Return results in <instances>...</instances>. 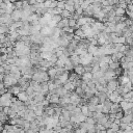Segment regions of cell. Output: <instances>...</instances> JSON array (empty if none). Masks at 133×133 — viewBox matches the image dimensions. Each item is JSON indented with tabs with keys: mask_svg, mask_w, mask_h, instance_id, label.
Here are the masks:
<instances>
[{
	"mask_svg": "<svg viewBox=\"0 0 133 133\" xmlns=\"http://www.w3.org/2000/svg\"><path fill=\"white\" fill-rule=\"evenodd\" d=\"M2 112L4 113L5 115H8V113L10 112V107H3V109H2Z\"/></svg>",
	"mask_w": 133,
	"mask_h": 133,
	"instance_id": "1f68e13d",
	"label": "cell"
},
{
	"mask_svg": "<svg viewBox=\"0 0 133 133\" xmlns=\"http://www.w3.org/2000/svg\"><path fill=\"white\" fill-rule=\"evenodd\" d=\"M123 113H124V115H131L132 114V109L125 110V111H123Z\"/></svg>",
	"mask_w": 133,
	"mask_h": 133,
	"instance_id": "f35d334b",
	"label": "cell"
},
{
	"mask_svg": "<svg viewBox=\"0 0 133 133\" xmlns=\"http://www.w3.org/2000/svg\"><path fill=\"white\" fill-rule=\"evenodd\" d=\"M47 74L49 76V78H50V80H54L55 75H56V68H55V66H52V68L48 69Z\"/></svg>",
	"mask_w": 133,
	"mask_h": 133,
	"instance_id": "ba28073f",
	"label": "cell"
},
{
	"mask_svg": "<svg viewBox=\"0 0 133 133\" xmlns=\"http://www.w3.org/2000/svg\"><path fill=\"white\" fill-rule=\"evenodd\" d=\"M85 123L89 124V125H90V126H95V125H96V121L94 120L93 118H86Z\"/></svg>",
	"mask_w": 133,
	"mask_h": 133,
	"instance_id": "cb8c5ba5",
	"label": "cell"
},
{
	"mask_svg": "<svg viewBox=\"0 0 133 133\" xmlns=\"http://www.w3.org/2000/svg\"><path fill=\"white\" fill-rule=\"evenodd\" d=\"M65 5H66V2L65 1H57V6H56V7L62 10V9L65 8Z\"/></svg>",
	"mask_w": 133,
	"mask_h": 133,
	"instance_id": "4316f807",
	"label": "cell"
},
{
	"mask_svg": "<svg viewBox=\"0 0 133 133\" xmlns=\"http://www.w3.org/2000/svg\"><path fill=\"white\" fill-rule=\"evenodd\" d=\"M38 18H40V17H38V16L37 15V14H31V15L28 17V18H27V22H28V23L30 24V23L34 22V21H37Z\"/></svg>",
	"mask_w": 133,
	"mask_h": 133,
	"instance_id": "e0dca14e",
	"label": "cell"
},
{
	"mask_svg": "<svg viewBox=\"0 0 133 133\" xmlns=\"http://www.w3.org/2000/svg\"><path fill=\"white\" fill-rule=\"evenodd\" d=\"M80 87L82 89V90H84L86 87H87V85H86V82H84V81H82V83H81V85H80Z\"/></svg>",
	"mask_w": 133,
	"mask_h": 133,
	"instance_id": "60d3db41",
	"label": "cell"
},
{
	"mask_svg": "<svg viewBox=\"0 0 133 133\" xmlns=\"http://www.w3.org/2000/svg\"><path fill=\"white\" fill-rule=\"evenodd\" d=\"M18 72H20L19 66H17L16 65H10V70H9L10 74H16V73H18Z\"/></svg>",
	"mask_w": 133,
	"mask_h": 133,
	"instance_id": "44dd1931",
	"label": "cell"
},
{
	"mask_svg": "<svg viewBox=\"0 0 133 133\" xmlns=\"http://www.w3.org/2000/svg\"><path fill=\"white\" fill-rule=\"evenodd\" d=\"M86 51H87V53H89V54H92L94 56V54L98 51V46H92V45H89V46L87 47Z\"/></svg>",
	"mask_w": 133,
	"mask_h": 133,
	"instance_id": "9a60e30c",
	"label": "cell"
},
{
	"mask_svg": "<svg viewBox=\"0 0 133 133\" xmlns=\"http://www.w3.org/2000/svg\"><path fill=\"white\" fill-rule=\"evenodd\" d=\"M69 59L73 66H76L79 65V56H77V55H72V56L69 57Z\"/></svg>",
	"mask_w": 133,
	"mask_h": 133,
	"instance_id": "4fadbf2b",
	"label": "cell"
},
{
	"mask_svg": "<svg viewBox=\"0 0 133 133\" xmlns=\"http://www.w3.org/2000/svg\"><path fill=\"white\" fill-rule=\"evenodd\" d=\"M118 105H120V107L122 108V110L125 111V110H127V109H132V107H133V103H128V102H126V101H122V102L118 103Z\"/></svg>",
	"mask_w": 133,
	"mask_h": 133,
	"instance_id": "3957f363",
	"label": "cell"
},
{
	"mask_svg": "<svg viewBox=\"0 0 133 133\" xmlns=\"http://www.w3.org/2000/svg\"><path fill=\"white\" fill-rule=\"evenodd\" d=\"M10 19H12L14 22H18L21 20V10L19 9H15L10 15Z\"/></svg>",
	"mask_w": 133,
	"mask_h": 133,
	"instance_id": "7a4b0ae2",
	"label": "cell"
},
{
	"mask_svg": "<svg viewBox=\"0 0 133 133\" xmlns=\"http://www.w3.org/2000/svg\"><path fill=\"white\" fill-rule=\"evenodd\" d=\"M2 89H4V84H3V82H0V90Z\"/></svg>",
	"mask_w": 133,
	"mask_h": 133,
	"instance_id": "ee69618b",
	"label": "cell"
},
{
	"mask_svg": "<svg viewBox=\"0 0 133 133\" xmlns=\"http://www.w3.org/2000/svg\"><path fill=\"white\" fill-rule=\"evenodd\" d=\"M73 72H74L76 75L82 76V74H83V73H84V68H83V66H81V65H78V66H74V69H73Z\"/></svg>",
	"mask_w": 133,
	"mask_h": 133,
	"instance_id": "5b68a950",
	"label": "cell"
},
{
	"mask_svg": "<svg viewBox=\"0 0 133 133\" xmlns=\"http://www.w3.org/2000/svg\"><path fill=\"white\" fill-rule=\"evenodd\" d=\"M17 100H19V101H21V102H26L27 100H28V96H27V94L25 93V92H20L18 95H17Z\"/></svg>",
	"mask_w": 133,
	"mask_h": 133,
	"instance_id": "277c9868",
	"label": "cell"
},
{
	"mask_svg": "<svg viewBox=\"0 0 133 133\" xmlns=\"http://www.w3.org/2000/svg\"><path fill=\"white\" fill-rule=\"evenodd\" d=\"M81 113L86 118L87 113H89V109H87V106H86V105H82V106H81Z\"/></svg>",
	"mask_w": 133,
	"mask_h": 133,
	"instance_id": "d4e9b609",
	"label": "cell"
},
{
	"mask_svg": "<svg viewBox=\"0 0 133 133\" xmlns=\"http://www.w3.org/2000/svg\"><path fill=\"white\" fill-rule=\"evenodd\" d=\"M3 1H2V0H0V4H1V3H2Z\"/></svg>",
	"mask_w": 133,
	"mask_h": 133,
	"instance_id": "bcb514c9",
	"label": "cell"
},
{
	"mask_svg": "<svg viewBox=\"0 0 133 133\" xmlns=\"http://www.w3.org/2000/svg\"><path fill=\"white\" fill-rule=\"evenodd\" d=\"M124 23L126 24V26H127V27H129V26H132V25H133V21H132V20H130V19H128V18H127V20H126Z\"/></svg>",
	"mask_w": 133,
	"mask_h": 133,
	"instance_id": "d590c367",
	"label": "cell"
},
{
	"mask_svg": "<svg viewBox=\"0 0 133 133\" xmlns=\"http://www.w3.org/2000/svg\"><path fill=\"white\" fill-rule=\"evenodd\" d=\"M124 133H133V131H124Z\"/></svg>",
	"mask_w": 133,
	"mask_h": 133,
	"instance_id": "f6af8a7d",
	"label": "cell"
},
{
	"mask_svg": "<svg viewBox=\"0 0 133 133\" xmlns=\"http://www.w3.org/2000/svg\"><path fill=\"white\" fill-rule=\"evenodd\" d=\"M122 98H123V100L131 99V98H133V92H132V90H130L129 93H127V94H125V95L122 96Z\"/></svg>",
	"mask_w": 133,
	"mask_h": 133,
	"instance_id": "7402d4cb",
	"label": "cell"
},
{
	"mask_svg": "<svg viewBox=\"0 0 133 133\" xmlns=\"http://www.w3.org/2000/svg\"><path fill=\"white\" fill-rule=\"evenodd\" d=\"M51 20H52V21H54V22L57 24V23L59 22V21L61 20V17L59 16V15H54V16H52V19H51Z\"/></svg>",
	"mask_w": 133,
	"mask_h": 133,
	"instance_id": "83f0119b",
	"label": "cell"
},
{
	"mask_svg": "<svg viewBox=\"0 0 133 133\" xmlns=\"http://www.w3.org/2000/svg\"><path fill=\"white\" fill-rule=\"evenodd\" d=\"M3 77H4V74H0V82L3 81Z\"/></svg>",
	"mask_w": 133,
	"mask_h": 133,
	"instance_id": "7bdbcfd3",
	"label": "cell"
},
{
	"mask_svg": "<svg viewBox=\"0 0 133 133\" xmlns=\"http://www.w3.org/2000/svg\"><path fill=\"white\" fill-rule=\"evenodd\" d=\"M57 59H58V58H57L56 56H55V54H52V56H51L50 58H49V62H51V64L54 66V65H55V62L57 61Z\"/></svg>",
	"mask_w": 133,
	"mask_h": 133,
	"instance_id": "484cf974",
	"label": "cell"
},
{
	"mask_svg": "<svg viewBox=\"0 0 133 133\" xmlns=\"http://www.w3.org/2000/svg\"><path fill=\"white\" fill-rule=\"evenodd\" d=\"M85 24H87V23H86V18H85V17H82V16H81L78 20L76 21V25H78L79 27L85 25Z\"/></svg>",
	"mask_w": 133,
	"mask_h": 133,
	"instance_id": "2e32d148",
	"label": "cell"
},
{
	"mask_svg": "<svg viewBox=\"0 0 133 133\" xmlns=\"http://www.w3.org/2000/svg\"><path fill=\"white\" fill-rule=\"evenodd\" d=\"M48 95H49V94H48ZM49 96H50V95H49ZM59 98H60V97H59L58 95H56V94H54V95H51L50 97H49V103H50V104H58L59 103Z\"/></svg>",
	"mask_w": 133,
	"mask_h": 133,
	"instance_id": "8992f818",
	"label": "cell"
},
{
	"mask_svg": "<svg viewBox=\"0 0 133 133\" xmlns=\"http://www.w3.org/2000/svg\"><path fill=\"white\" fill-rule=\"evenodd\" d=\"M114 13H115V16H118V17H122V16H125L126 15V10L123 9V8H121V7H117V8H115Z\"/></svg>",
	"mask_w": 133,
	"mask_h": 133,
	"instance_id": "ac0fdd59",
	"label": "cell"
},
{
	"mask_svg": "<svg viewBox=\"0 0 133 133\" xmlns=\"http://www.w3.org/2000/svg\"><path fill=\"white\" fill-rule=\"evenodd\" d=\"M123 117H124L123 112H117V113H115V118H114V120H121Z\"/></svg>",
	"mask_w": 133,
	"mask_h": 133,
	"instance_id": "e575fe53",
	"label": "cell"
},
{
	"mask_svg": "<svg viewBox=\"0 0 133 133\" xmlns=\"http://www.w3.org/2000/svg\"><path fill=\"white\" fill-rule=\"evenodd\" d=\"M62 87L66 90V92H69V93H72V92H74L75 90V86L72 84L70 81H66L64 85H62Z\"/></svg>",
	"mask_w": 133,
	"mask_h": 133,
	"instance_id": "9c48e42d",
	"label": "cell"
},
{
	"mask_svg": "<svg viewBox=\"0 0 133 133\" xmlns=\"http://www.w3.org/2000/svg\"><path fill=\"white\" fill-rule=\"evenodd\" d=\"M68 26L74 29V27L76 26V21L73 20V19H69V24H68Z\"/></svg>",
	"mask_w": 133,
	"mask_h": 133,
	"instance_id": "f1b7e54d",
	"label": "cell"
},
{
	"mask_svg": "<svg viewBox=\"0 0 133 133\" xmlns=\"http://www.w3.org/2000/svg\"><path fill=\"white\" fill-rule=\"evenodd\" d=\"M56 6H57V1H51V5L49 8L54 9V8H56Z\"/></svg>",
	"mask_w": 133,
	"mask_h": 133,
	"instance_id": "8d00e7d4",
	"label": "cell"
},
{
	"mask_svg": "<svg viewBox=\"0 0 133 133\" xmlns=\"http://www.w3.org/2000/svg\"><path fill=\"white\" fill-rule=\"evenodd\" d=\"M87 103L90 104V105H94V106H96V105L99 104V98L96 97V96H93L92 98H89V99L87 100Z\"/></svg>",
	"mask_w": 133,
	"mask_h": 133,
	"instance_id": "5bb4252c",
	"label": "cell"
},
{
	"mask_svg": "<svg viewBox=\"0 0 133 133\" xmlns=\"http://www.w3.org/2000/svg\"><path fill=\"white\" fill-rule=\"evenodd\" d=\"M69 73H70V72H66H66L64 73V74L60 75V76L58 77V80L60 81V83H61L62 85H64L65 83H66V81H68V79H69Z\"/></svg>",
	"mask_w": 133,
	"mask_h": 133,
	"instance_id": "7c38bea8",
	"label": "cell"
},
{
	"mask_svg": "<svg viewBox=\"0 0 133 133\" xmlns=\"http://www.w3.org/2000/svg\"><path fill=\"white\" fill-rule=\"evenodd\" d=\"M51 1H52V0H47V1H44V7L45 8H49V7H50Z\"/></svg>",
	"mask_w": 133,
	"mask_h": 133,
	"instance_id": "d6a6232c",
	"label": "cell"
},
{
	"mask_svg": "<svg viewBox=\"0 0 133 133\" xmlns=\"http://www.w3.org/2000/svg\"><path fill=\"white\" fill-rule=\"evenodd\" d=\"M108 66H109L110 70H112V71H114V70H117L118 68H120V62H113V61H110L109 65H108Z\"/></svg>",
	"mask_w": 133,
	"mask_h": 133,
	"instance_id": "ffe728a7",
	"label": "cell"
},
{
	"mask_svg": "<svg viewBox=\"0 0 133 133\" xmlns=\"http://www.w3.org/2000/svg\"><path fill=\"white\" fill-rule=\"evenodd\" d=\"M22 129L24 131H28L29 129H30V123L29 122H26V121H24V124H23V126H22Z\"/></svg>",
	"mask_w": 133,
	"mask_h": 133,
	"instance_id": "603a6c76",
	"label": "cell"
},
{
	"mask_svg": "<svg viewBox=\"0 0 133 133\" xmlns=\"http://www.w3.org/2000/svg\"><path fill=\"white\" fill-rule=\"evenodd\" d=\"M120 121H121V123H123V124L132 125V114L131 115H124Z\"/></svg>",
	"mask_w": 133,
	"mask_h": 133,
	"instance_id": "52a82bcc",
	"label": "cell"
},
{
	"mask_svg": "<svg viewBox=\"0 0 133 133\" xmlns=\"http://www.w3.org/2000/svg\"><path fill=\"white\" fill-rule=\"evenodd\" d=\"M0 9H3V10H5L6 9V4H4V3H1V4H0Z\"/></svg>",
	"mask_w": 133,
	"mask_h": 133,
	"instance_id": "b9f144b4",
	"label": "cell"
},
{
	"mask_svg": "<svg viewBox=\"0 0 133 133\" xmlns=\"http://www.w3.org/2000/svg\"><path fill=\"white\" fill-rule=\"evenodd\" d=\"M68 24H69V20H68V19H61V20L56 24V27H57L58 29L61 30L62 28H64V27L68 26Z\"/></svg>",
	"mask_w": 133,
	"mask_h": 133,
	"instance_id": "30bf717a",
	"label": "cell"
},
{
	"mask_svg": "<svg viewBox=\"0 0 133 133\" xmlns=\"http://www.w3.org/2000/svg\"><path fill=\"white\" fill-rule=\"evenodd\" d=\"M118 87V82L117 78L110 80V81H108L107 84H106L107 90H110V92H114V90H117Z\"/></svg>",
	"mask_w": 133,
	"mask_h": 133,
	"instance_id": "6da1fadb",
	"label": "cell"
},
{
	"mask_svg": "<svg viewBox=\"0 0 133 133\" xmlns=\"http://www.w3.org/2000/svg\"><path fill=\"white\" fill-rule=\"evenodd\" d=\"M114 55H115V58H117L118 61H120V59L124 56V54L121 53V52H117V53H114Z\"/></svg>",
	"mask_w": 133,
	"mask_h": 133,
	"instance_id": "836d02e7",
	"label": "cell"
},
{
	"mask_svg": "<svg viewBox=\"0 0 133 133\" xmlns=\"http://www.w3.org/2000/svg\"><path fill=\"white\" fill-rule=\"evenodd\" d=\"M89 28H90L89 24H85V25H83V26H81V27H80V29H81L82 31H85V30L89 29Z\"/></svg>",
	"mask_w": 133,
	"mask_h": 133,
	"instance_id": "74e56055",
	"label": "cell"
},
{
	"mask_svg": "<svg viewBox=\"0 0 133 133\" xmlns=\"http://www.w3.org/2000/svg\"><path fill=\"white\" fill-rule=\"evenodd\" d=\"M103 76H104V73L99 70L98 72H96V73H94V74H93V79L98 80V79H100V78H103Z\"/></svg>",
	"mask_w": 133,
	"mask_h": 133,
	"instance_id": "d6986e66",
	"label": "cell"
},
{
	"mask_svg": "<svg viewBox=\"0 0 133 133\" xmlns=\"http://www.w3.org/2000/svg\"><path fill=\"white\" fill-rule=\"evenodd\" d=\"M84 72H89V73H92V69H93V64L90 65H87V66H84Z\"/></svg>",
	"mask_w": 133,
	"mask_h": 133,
	"instance_id": "f546056e",
	"label": "cell"
},
{
	"mask_svg": "<svg viewBox=\"0 0 133 133\" xmlns=\"http://www.w3.org/2000/svg\"><path fill=\"white\" fill-rule=\"evenodd\" d=\"M66 4L68 5H71V6H74V0H68V1H65Z\"/></svg>",
	"mask_w": 133,
	"mask_h": 133,
	"instance_id": "ab89813d",
	"label": "cell"
},
{
	"mask_svg": "<svg viewBox=\"0 0 133 133\" xmlns=\"http://www.w3.org/2000/svg\"><path fill=\"white\" fill-rule=\"evenodd\" d=\"M125 45H128V46L132 47V37H126V44H125Z\"/></svg>",
	"mask_w": 133,
	"mask_h": 133,
	"instance_id": "4dcf8cb0",
	"label": "cell"
},
{
	"mask_svg": "<svg viewBox=\"0 0 133 133\" xmlns=\"http://www.w3.org/2000/svg\"><path fill=\"white\" fill-rule=\"evenodd\" d=\"M93 79V74L92 73H89V72H84L81 76V80L84 82H89V80Z\"/></svg>",
	"mask_w": 133,
	"mask_h": 133,
	"instance_id": "8fae6325",
	"label": "cell"
}]
</instances>
